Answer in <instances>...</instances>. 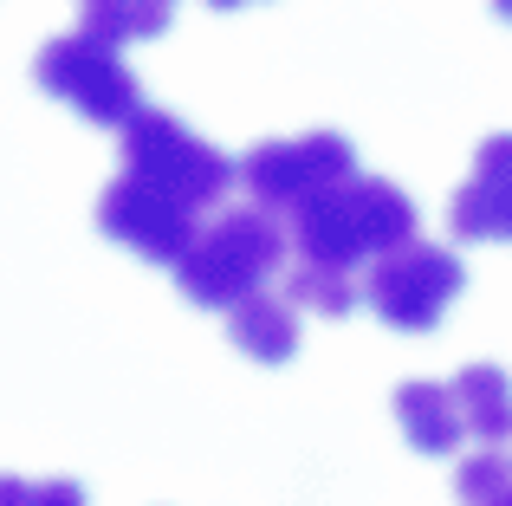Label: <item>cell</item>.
Masks as SVG:
<instances>
[{
    "instance_id": "obj_1",
    "label": "cell",
    "mask_w": 512,
    "mask_h": 506,
    "mask_svg": "<svg viewBox=\"0 0 512 506\" xmlns=\"http://www.w3.org/2000/svg\"><path fill=\"white\" fill-rule=\"evenodd\" d=\"M292 260V221L266 202L247 208H214L201 221L195 247L175 260V286H182L188 305H208V312H227L247 292H260L273 273H286Z\"/></svg>"
},
{
    "instance_id": "obj_2",
    "label": "cell",
    "mask_w": 512,
    "mask_h": 506,
    "mask_svg": "<svg viewBox=\"0 0 512 506\" xmlns=\"http://www.w3.org/2000/svg\"><path fill=\"white\" fill-rule=\"evenodd\" d=\"M117 156H124L130 176L182 195L188 208H201V215L221 208L227 189H234V176H240L234 156H221L208 137H195L175 111H156V104H143L130 124H117Z\"/></svg>"
},
{
    "instance_id": "obj_3",
    "label": "cell",
    "mask_w": 512,
    "mask_h": 506,
    "mask_svg": "<svg viewBox=\"0 0 512 506\" xmlns=\"http://www.w3.org/2000/svg\"><path fill=\"white\" fill-rule=\"evenodd\" d=\"M33 85L46 98L72 104L85 124H130L143 111V91H137V72L117 59L111 39L98 33H59L33 52Z\"/></svg>"
},
{
    "instance_id": "obj_4",
    "label": "cell",
    "mask_w": 512,
    "mask_h": 506,
    "mask_svg": "<svg viewBox=\"0 0 512 506\" xmlns=\"http://www.w3.org/2000/svg\"><path fill=\"white\" fill-rule=\"evenodd\" d=\"M461 286H467L461 253L435 241H402L363 266V305L396 331H435L441 312L461 299Z\"/></svg>"
},
{
    "instance_id": "obj_5",
    "label": "cell",
    "mask_w": 512,
    "mask_h": 506,
    "mask_svg": "<svg viewBox=\"0 0 512 506\" xmlns=\"http://www.w3.org/2000/svg\"><path fill=\"white\" fill-rule=\"evenodd\" d=\"M357 176V150L338 130H305V137H266L240 156V182L253 202L292 215L299 202H312L318 189H338Z\"/></svg>"
},
{
    "instance_id": "obj_6",
    "label": "cell",
    "mask_w": 512,
    "mask_h": 506,
    "mask_svg": "<svg viewBox=\"0 0 512 506\" xmlns=\"http://www.w3.org/2000/svg\"><path fill=\"white\" fill-rule=\"evenodd\" d=\"M98 228H104V241L130 247L137 260L175 266L201 234V208H188L182 195H169V189H156V182H143V176L124 169V176L104 182V195H98Z\"/></svg>"
},
{
    "instance_id": "obj_7",
    "label": "cell",
    "mask_w": 512,
    "mask_h": 506,
    "mask_svg": "<svg viewBox=\"0 0 512 506\" xmlns=\"http://www.w3.org/2000/svg\"><path fill=\"white\" fill-rule=\"evenodd\" d=\"M454 241H512V130L474 150V176L448 195Z\"/></svg>"
},
{
    "instance_id": "obj_8",
    "label": "cell",
    "mask_w": 512,
    "mask_h": 506,
    "mask_svg": "<svg viewBox=\"0 0 512 506\" xmlns=\"http://www.w3.org/2000/svg\"><path fill=\"white\" fill-rule=\"evenodd\" d=\"M227 338L253 364H292V351H299V305H292V292L279 299V292L260 286L240 305H227Z\"/></svg>"
},
{
    "instance_id": "obj_9",
    "label": "cell",
    "mask_w": 512,
    "mask_h": 506,
    "mask_svg": "<svg viewBox=\"0 0 512 506\" xmlns=\"http://www.w3.org/2000/svg\"><path fill=\"white\" fill-rule=\"evenodd\" d=\"M396 429L409 435L415 455H454L467 435V416L454 403V383H428V377H409L396 390Z\"/></svg>"
},
{
    "instance_id": "obj_10",
    "label": "cell",
    "mask_w": 512,
    "mask_h": 506,
    "mask_svg": "<svg viewBox=\"0 0 512 506\" xmlns=\"http://www.w3.org/2000/svg\"><path fill=\"white\" fill-rule=\"evenodd\" d=\"M344 195H350V215H357V228H363L370 260H376V253H389V247H402V241H415V202L396 189V182H383V176H350Z\"/></svg>"
},
{
    "instance_id": "obj_11",
    "label": "cell",
    "mask_w": 512,
    "mask_h": 506,
    "mask_svg": "<svg viewBox=\"0 0 512 506\" xmlns=\"http://www.w3.org/2000/svg\"><path fill=\"white\" fill-rule=\"evenodd\" d=\"M454 403L467 416V435H480V448L512 442V377L500 364H467L454 377Z\"/></svg>"
},
{
    "instance_id": "obj_12",
    "label": "cell",
    "mask_w": 512,
    "mask_h": 506,
    "mask_svg": "<svg viewBox=\"0 0 512 506\" xmlns=\"http://www.w3.org/2000/svg\"><path fill=\"white\" fill-rule=\"evenodd\" d=\"M363 266H338V260H312V253H292L286 260V292L299 312L318 318H350V305L363 299Z\"/></svg>"
},
{
    "instance_id": "obj_13",
    "label": "cell",
    "mask_w": 512,
    "mask_h": 506,
    "mask_svg": "<svg viewBox=\"0 0 512 506\" xmlns=\"http://www.w3.org/2000/svg\"><path fill=\"white\" fill-rule=\"evenodd\" d=\"M169 20H175V0H78V26L111 39V46L156 39V33H169Z\"/></svg>"
},
{
    "instance_id": "obj_14",
    "label": "cell",
    "mask_w": 512,
    "mask_h": 506,
    "mask_svg": "<svg viewBox=\"0 0 512 506\" xmlns=\"http://www.w3.org/2000/svg\"><path fill=\"white\" fill-rule=\"evenodd\" d=\"M454 494L461 506H512V461L506 448H480L454 468Z\"/></svg>"
},
{
    "instance_id": "obj_15",
    "label": "cell",
    "mask_w": 512,
    "mask_h": 506,
    "mask_svg": "<svg viewBox=\"0 0 512 506\" xmlns=\"http://www.w3.org/2000/svg\"><path fill=\"white\" fill-rule=\"evenodd\" d=\"M33 506H85V487L52 474V481H33Z\"/></svg>"
},
{
    "instance_id": "obj_16",
    "label": "cell",
    "mask_w": 512,
    "mask_h": 506,
    "mask_svg": "<svg viewBox=\"0 0 512 506\" xmlns=\"http://www.w3.org/2000/svg\"><path fill=\"white\" fill-rule=\"evenodd\" d=\"M0 506H33V481H20V474H0Z\"/></svg>"
},
{
    "instance_id": "obj_17",
    "label": "cell",
    "mask_w": 512,
    "mask_h": 506,
    "mask_svg": "<svg viewBox=\"0 0 512 506\" xmlns=\"http://www.w3.org/2000/svg\"><path fill=\"white\" fill-rule=\"evenodd\" d=\"M208 7H221V13H234V7H253V0H208Z\"/></svg>"
},
{
    "instance_id": "obj_18",
    "label": "cell",
    "mask_w": 512,
    "mask_h": 506,
    "mask_svg": "<svg viewBox=\"0 0 512 506\" xmlns=\"http://www.w3.org/2000/svg\"><path fill=\"white\" fill-rule=\"evenodd\" d=\"M493 7H500V20H512V0H493Z\"/></svg>"
}]
</instances>
